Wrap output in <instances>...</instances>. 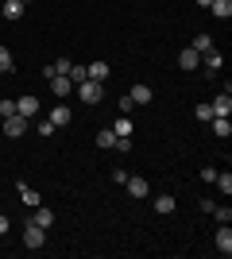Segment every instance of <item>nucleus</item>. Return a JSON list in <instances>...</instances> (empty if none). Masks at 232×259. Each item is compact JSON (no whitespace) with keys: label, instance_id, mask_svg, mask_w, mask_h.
<instances>
[{"label":"nucleus","instance_id":"1","mask_svg":"<svg viewBox=\"0 0 232 259\" xmlns=\"http://www.w3.org/2000/svg\"><path fill=\"white\" fill-rule=\"evenodd\" d=\"M74 93L85 101V105H101V101H105V81H89V77H85V81H77V85H74Z\"/></svg>","mask_w":232,"mask_h":259},{"label":"nucleus","instance_id":"2","mask_svg":"<svg viewBox=\"0 0 232 259\" xmlns=\"http://www.w3.org/2000/svg\"><path fill=\"white\" fill-rule=\"evenodd\" d=\"M43 244H47V228H39V225H27V228H23V248L39 251Z\"/></svg>","mask_w":232,"mask_h":259},{"label":"nucleus","instance_id":"3","mask_svg":"<svg viewBox=\"0 0 232 259\" xmlns=\"http://www.w3.org/2000/svg\"><path fill=\"white\" fill-rule=\"evenodd\" d=\"M27 124H31V120H27V116H20V112H16V116H4V124H0V128L8 132L12 140H20L23 132H27Z\"/></svg>","mask_w":232,"mask_h":259},{"label":"nucleus","instance_id":"4","mask_svg":"<svg viewBox=\"0 0 232 259\" xmlns=\"http://www.w3.org/2000/svg\"><path fill=\"white\" fill-rule=\"evenodd\" d=\"M23 12H27L23 0H4V4H0V16H4V20H23Z\"/></svg>","mask_w":232,"mask_h":259},{"label":"nucleus","instance_id":"5","mask_svg":"<svg viewBox=\"0 0 232 259\" xmlns=\"http://www.w3.org/2000/svg\"><path fill=\"white\" fill-rule=\"evenodd\" d=\"M51 93H55V97H70V93H74V81H70L66 74H55L51 77Z\"/></svg>","mask_w":232,"mask_h":259},{"label":"nucleus","instance_id":"6","mask_svg":"<svg viewBox=\"0 0 232 259\" xmlns=\"http://www.w3.org/2000/svg\"><path fill=\"white\" fill-rule=\"evenodd\" d=\"M128 97H132V105H151V85H144V81H135L132 89H128Z\"/></svg>","mask_w":232,"mask_h":259},{"label":"nucleus","instance_id":"7","mask_svg":"<svg viewBox=\"0 0 232 259\" xmlns=\"http://www.w3.org/2000/svg\"><path fill=\"white\" fill-rule=\"evenodd\" d=\"M16 112H20V116H39V97H31V93H27V97H20L16 101Z\"/></svg>","mask_w":232,"mask_h":259},{"label":"nucleus","instance_id":"8","mask_svg":"<svg viewBox=\"0 0 232 259\" xmlns=\"http://www.w3.org/2000/svg\"><path fill=\"white\" fill-rule=\"evenodd\" d=\"M201 66H205V74H217V70L224 66V54L217 51V47H213L209 54H201Z\"/></svg>","mask_w":232,"mask_h":259},{"label":"nucleus","instance_id":"9","mask_svg":"<svg viewBox=\"0 0 232 259\" xmlns=\"http://www.w3.org/2000/svg\"><path fill=\"white\" fill-rule=\"evenodd\" d=\"M124 186H128V194H132V197H147V194H151V186H147V178H140V174H132V178H128Z\"/></svg>","mask_w":232,"mask_h":259},{"label":"nucleus","instance_id":"10","mask_svg":"<svg viewBox=\"0 0 232 259\" xmlns=\"http://www.w3.org/2000/svg\"><path fill=\"white\" fill-rule=\"evenodd\" d=\"M209 108H213V116H232V97L228 93H217Z\"/></svg>","mask_w":232,"mask_h":259},{"label":"nucleus","instance_id":"11","mask_svg":"<svg viewBox=\"0 0 232 259\" xmlns=\"http://www.w3.org/2000/svg\"><path fill=\"white\" fill-rule=\"evenodd\" d=\"M217 251H221V255H232V228L228 225L217 228Z\"/></svg>","mask_w":232,"mask_h":259},{"label":"nucleus","instance_id":"12","mask_svg":"<svg viewBox=\"0 0 232 259\" xmlns=\"http://www.w3.org/2000/svg\"><path fill=\"white\" fill-rule=\"evenodd\" d=\"M178 66H182V70H198V66H201V54L194 51V47H186V51L178 54Z\"/></svg>","mask_w":232,"mask_h":259},{"label":"nucleus","instance_id":"13","mask_svg":"<svg viewBox=\"0 0 232 259\" xmlns=\"http://www.w3.org/2000/svg\"><path fill=\"white\" fill-rule=\"evenodd\" d=\"M174 209H178V201L170 194H159V197H155V213H159V217H170Z\"/></svg>","mask_w":232,"mask_h":259},{"label":"nucleus","instance_id":"14","mask_svg":"<svg viewBox=\"0 0 232 259\" xmlns=\"http://www.w3.org/2000/svg\"><path fill=\"white\" fill-rule=\"evenodd\" d=\"M209 128H213V136H217V140H228V136H232L228 116H213V120H209Z\"/></svg>","mask_w":232,"mask_h":259},{"label":"nucleus","instance_id":"15","mask_svg":"<svg viewBox=\"0 0 232 259\" xmlns=\"http://www.w3.org/2000/svg\"><path fill=\"white\" fill-rule=\"evenodd\" d=\"M31 225H39V228H51L55 225V213L47 205H35V213H31Z\"/></svg>","mask_w":232,"mask_h":259},{"label":"nucleus","instance_id":"16","mask_svg":"<svg viewBox=\"0 0 232 259\" xmlns=\"http://www.w3.org/2000/svg\"><path fill=\"white\" fill-rule=\"evenodd\" d=\"M85 74H89V81H109V62H89Z\"/></svg>","mask_w":232,"mask_h":259},{"label":"nucleus","instance_id":"17","mask_svg":"<svg viewBox=\"0 0 232 259\" xmlns=\"http://www.w3.org/2000/svg\"><path fill=\"white\" fill-rule=\"evenodd\" d=\"M70 120H74V116H70L66 105H55V108H51V124H55V128H66Z\"/></svg>","mask_w":232,"mask_h":259},{"label":"nucleus","instance_id":"18","mask_svg":"<svg viewBox=\"0 0 232 259\" xmlns=\"http://www.w3.org/2000/svg\"><path fill=\"white\" fill-rule=\"evenodd\" d=\"M209 12L217 16V20H228V16H232V0H213Z\"/></svg>","mask_w":232,"mask_h":259},{"label":"nucleus","instance_id":"19","mask_svg":"<svg viewBox=\"0 0 232 259\" xmlns=\"http://www.w3.org/2000/svg\"><path fill=\"white\" fill-rule=\"evenodd\" d=\"M112 143H116V132H112V128H101L97 132V147H101V151H112Z\"/></svg>","mask_w":232,"mask_h":259},{"label":"nucleus","instance_id":"20","mask_svg":"<svg viewBox=\"0 0 232 259\" xmlns=\"http://www.w3.org/2000/svg\"><path fill=\"white\" fill-rule=\"evenodd\" d=\"M213 182H217V190H221L224 197L232 194V174H228V170H217V178H213Z\"/></svg>","mask_w":232,"mask_h":259},{"label":"nucleus","instance_id":"21","mask_svg":"<svg viewBox=\"0 0 232 259\" xmlns=\"http://www.w3.org/2000/svg\"><path fill=\"white\" fill-rule=\"evenodd\" d=\"M112 132H116V136H132V116L124 112L120 120H112Z\"/></svg>","mask_w":232,"mask_h":259},{"label":"nucleus","instance_id":"22","mask_svg":"<svg viewBox=\"0 0 232 259\" xmlns=\"http://www.w3.org/2000/svg\"><path fill=\"white\" fill-rule=\"evenodd\" d=\"M16 70V62H12V51L8 47H0V74H12Z\"/></svg>","mask_w":232,"mask_h":259},{"label":"nucleus","instance_id":"23","mask_svg":"<svg viewBox=\"0 0 232 259\" xmlns=\"http://www.w3.org/2000/svg\"><path fill=\"white\" fill-rule=\"evenodd\" d=\"M20 197H23V205H31V209L39 205V194H35L31 186H23V182H20Z\"/></svg>","mask_w":232,"mask_h":259},{"label":"nucleus","instance_id":"24","mask_svg":"<svg viewBox=\"0 0 232 259\" xmlns=\"http://www.w3.org/2000/svg\"><path fill=\"white\" fill-rule=\"evenodd\" d=\"M194 51H198V54H209L213 51V39H209V35H198V39H194Z\"/></svg>","mask_w":232,"mask_h":259},{"label":"nucleus","instance_id":"25","mask_svg":"<svg viewBox=\"0 0 232 259\" xmlns=\"http://www.w3.org/2000/svg\"><path fill=\"white\" fill-rule=\"evenodd\" d=\"M213 217H217L221 225H228V221H232V209L228 205H213Z\"/></svg>","mask_w":232,"mask_h":259},{"label":"nucleus","instance_id":"26","mask_svg":"<svg viewBox=\"0 0 232 259\" xmlns=\"http://www.w3.org/2000/svg\"><path fill=\"white\" fill-rule=\"evenodd\" d=\"M70 66H74L70 58H58V62H51V70H55V74H70Z\"/></svg>","mask_w":232,"mask_h":259},{"label":"nucleus","instance_id":"27","mask_svg":"<svg viewBox=\"0 0 232 259\" xmlns=\"http://www.w3.org/2000/svg\"><path fill=\"white\" fill-rule=\"evenodd\" d=\"M194 112H198V120H201V124H209V120H213V108H209V105H198Z\"/></svg>","mask_w":232,"mask_h":259},{"label":"nucleus","instance_id":"28","mask_svg":"<svg viewBox=\"0 0 232 259\" xmlns=\"http://www.w3.org/2000/svg\"><path fill=\"white\" fill-rule=\"evenodd\" d=\"M0 116H16V101H0Z\"/></svg>","mask_w":232,"mask_h":259},{"label":"nucleus","instance_id":"29","mask_svg":"<svg viewBox=\"0 0 232 259\" xmlns=\"http://www.w3.org/2000/svg\"><path fill=\"white\" fill-rule=\"evenodd\" d=\"M55 132H58V128L51 124V120H39V136H55Z\"/></svg>","mask_w":232,"mask_h":259},{"label":"nucleus","instance_id":"30","mask_svg":"<svg viewBox=\"0 0 232 259\" xmlns=\"http://www.w3.org/2000/svg\"><path fill=\"white\" fill-rule=\"evenodd\" d=\"M112 182H128V170H124V166H112Z\"/></svg>","mask_w":232,"mask_h":259},{"label":"nucleus","instance_id":"31","mask_svg":"<svg viewBox=\"0 0 232 259\" xmlns=\"http://www.w3.org/2000/svg\"><path fill=\"white\" fill-rule=\"evenodd\" d=\"M0 236H8V217L0 213Z\"/></svg>","mask_w":232,"mask_h":259},{"label":"nucleus","instance_id":"32","mask_svg":"<svg viewBox=\"0 0 232 259\" xmlns=\"http://www.w3.org/2000/svg\"><path fill=\"white\" fill-rule=\"evenodd\" d=\"M194 4H201V8H209V4H213V0H194Z\"/></svg>","mask_w":232,"mask_h":259},{"label":"nucleus","instance_id":"33","mask_svg":"<svg viewBox=\"0 0 232 259\" xmlns=\"http://www.w3.org/2000/svg\"><path fill=\"white\" fill-rule=\"evenodd\" d=\"M23 4H31V0H23Z\"/></svg>","mask_w":232,"mask_h":259},{"label":"nucleus","instance_id":"34","mask_svg":"<svg viewBox=\"0 0 232 259\" xmlns=\"http://www.w3.org/2000/svg\"><path fill=\"white\" fill-rule=\"evenodd\" d=\"M0 20H4V16H0Z\"/></svg>","mask_w":232,"mask_h":259}]
</instances>
